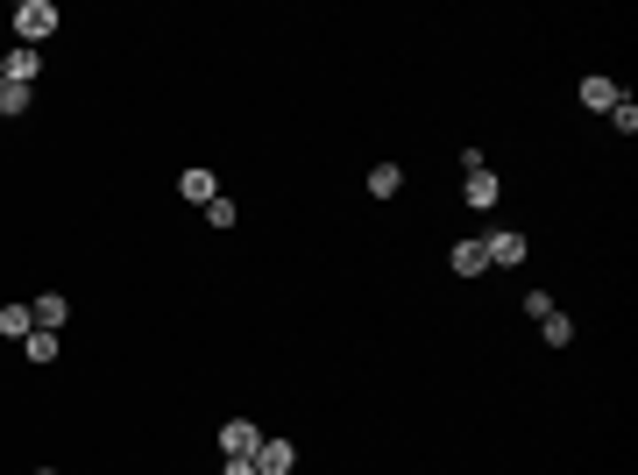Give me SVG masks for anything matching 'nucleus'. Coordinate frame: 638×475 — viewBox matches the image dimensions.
Here are the masks:
<instances>
[{
	"label": "nucleus",
	"mask_w": 638,
	"mask_h": 475,
	"mask_svg": "<svg viewBox=\"0 0 638 475\" xmlns=\"http://www.w3.org/2000/svg\"><path fill=\"white\" fill-rule=\"evenodd\" d=\"M50 36H57V0H22V8H15V43L43 50Z\"/></svg>",
	"instance_id": "f257e3e1"
},
{
	"label": "nucleus",
	"mask_w": 638,
	"mask_h": 475,
	"mask_svg": "<svg viewBox=\"0 0 638 475\" xmlns=\"http://www.w3.org/2000/svg\"><path fill=\"white\" fill-rule=\"evenodd\" d=\"M461 171H468V192H461V199H468V206H475V213H490V206H497V192H504V185H497V171H490V164H483V149H461Z\"/></svg>",
	"instance_id": "f03ea898"
},
{
	"label": "nucleus",
	"mask_w": 638,
	"mask_h": 475,
	"mask_svg": "<svg viewBox=\"0 0 638 475\" xmlns=\"http://www.w3.org/2000/svg\"><path fill=\"white\" fill-rule=\"evenodd\" d=\"M483 256H490L497 270H518V263L532 256V242H525V234H518V227H504V234H490V242H483Z\"/></svg>",
	"instance_id": "7ed1b4c3"
},
{
	"label": "nucleus",
	"mask_w": 638,
	"mask_h": 475,
	"mask_svg": "<svg viewBox=\"0 0 638 475\" xmlns=\"http://www.w3.org/2000/svg\"><path fill=\"white\" fill-rule=\"evenodd\" d=\"M0 71H8V78H15V86H36V78H43V50H29V43H15L8 57H0Z\"/></svg>",
	"instance_id": "20e7f679"
},
{
	"label": "nucleus",
	"mask_w": 638,
	"mask_h": 475,
	"mask_svg": "<svg viewBox=\"0 0 638 475\" xmlns=\"http://www.w3.org/2000/svg\"><path fill=\"white\" fill-rule=\"evenodd\" d=\"M291 468H298V447L291 440H263L256 447V475H291Z\"/></svg>",
	"instance_id": "39448f33"
},
{
	"label": "nucleus",
	"mask_w": 638,
	"mask_h": 475,
	"mask_svg": "<svg viewBox=\"0 0 638 475\" xmlns=\"http://www.w3.org/2000/svg\"><path fill=\"white\" fill-rule=\"evenodd\" d=\"M29 320H36L43 334H64V320H71V305H64L57 291H43V298H29Z\"/></svg>",
	"instance_id": "423d86ee"
},
{
	"label": "nucleus",
	"mask_w": 638,
	"mask_h": 475,
	"mask_svg": "<svg viewBox=\"0 0 638 475\" xmlns=\"http://www.w3.org/2000/svg\"><path fill=\"white\" fill-rule=\"evenodd\" d=\"M256 447H263V433H256L249 419H227V426H220V454H249V461H256Z\"/></svg>",
	"instance_id": "0eeeda50"
},
{
	"label": "nucleus",
	"mask_w": 638,
	"mask_h": 475,
	"mask_svg": "<svg viewBox=\"0 0 638 475\" xmlns=\"http://www.w3.org/2000/svg\"><path fill=\"white\" fill-rule=\"evenodd\" d=\"M178 199H192V206H206V199H220V178H213L206 164H192V171L178 178Z\"/></svg>",
	"instance_id": "6e6552de"
},
{
	"label": "nucleus",
	"mask_w": 638,
	"mask_h": 475,
	"mask_svg": "<svg viewBox=\"0 0 638 475\" xmlns=\"http://www.w3.org/2000/svg\"><path fill=\"white\" fill-rule=\"evenodd\" d=\"M617 100H624V93H617V78H603V71H596V78H582V107H589V114H610Z\"/></svg>",
	"instance_id": "1a4fd4ad"
},
{
	"label": "nucleus",
	"mask_w": 638,
	"mask_h": 475,
	"mask_svg": "<svg viewBox=\"0 0 638 475\" xmlns=\"http://www.w3.org/2000/svg\"><path fill=\"white\" fill-rule=\"evenodd\" d=\"M447 263H454V277H483V270H490L483 242H454V256H447Z\"/></svg>",
	"instance_id": "9d476101"
},
{
	"label": "nucleus",
	"mask_w": 638,
	"mask_h": 475,
	"mask_svg": "<svg viewBox=\"0 0 638 475\" xmlns=\"http://www.w3.org/2000/svg\"><path fill=\"white\" fill-rule=\"evenodd\" d=\"M36 320H29V305H0V341H29Z\"/></svg>",
	"instance_id": "9b49d317"
},
{
	"label": "nucleus",
	"mask_w": 638,
	"mask_h": 475,
	"mask_svg": "<svg viewBox=\"0 0 638 475\" xmlns=\"http://www.w3.org/2000/svg\"><path fill=\"white\" fill-rule=\"evenodd\" d=\"M397 192H405V171H397V164H376V171H369V199H397Z\"/></svg>",
	"instance_id": "f8f14e48"
},
{
	"label": "nucleus",
	"mask_w": 638,
	"mask_h": 475,
	"mask_svg": "<svg viewBox=\"0 0 638 475\" xmlns=\"http://www.w3.org/2000/svg\"><path fill=\"white\" fill-rule=\"evenodd\" d=\"M539 334H546V348H568V341H575V320H568V312H546Z\"/></svg>",
	"instance_id": "ddd939ff"
},
{
	"label": "nucleus",
	"mask_w": 638,
	"mask_h": 475,
	"mask_svg": "<svg viewBox=\"0 0 638 475\" xmlns=\"http://www.w3.org/2000/svg\"><path fill=\"white\" fill-rule=\"evenodd\" d=\"M29 100H36V86H15V78L0 86V114H29Z\"/></svg>",
	"instance_id": "4468645a"
},
{
	"label": "nucleus",
	"mask_w": 638,
	"mask_h": 475,
	"mask_svg": "<svg viewBox=\"0 0 638 475\" xmlns=\"http://www.w3.org/2000/svg\"><path fill=\"white\" fill-rule=\"evenodd\" d=\"M206 220H213V227H220V234H227V227H234V220H242V206H234V199H227V192H220V199H206Z\"/></svg>",
	"instance_id": "2eb2a0df"
},
{
	"label": "nucleus",
	"mask_w": 638,
	"mask_h": 475,
	"mask_svg": "<svg viewBox=\"0 0 638 475\" xmlns=\"http://www.w3.org/2000/svg\"><path fill=\"white\" fill-rule=\"evenodd\" d=\"M610 128H617V135H638V100H617V107H610Z\"/></svg>",
	"instance_id": "dca6fc26"
},
{
	"label": "nucleus",
	"mask_w": 638,
	"mask_h": 475,
	"mask_svg": "<svg viewBox=\"0 0 638 475\" xmlns=\"http://www.w3.org/2000/svg\"><path fill=\"white\" fill-rule=\"evenodd\" d=\"M22 348H29V362H57V334H43V327H36Z\"/></svg>",
	"instance_id": "f3484780"
},
{
	"label": "nucleus",
	"mask_w": 638,
	"mask_h": 475,
	"mask_svg": "<svg viewBox=\"0 0 638 475\" xmlns=\"http://www.w3.org/2000/svg\"><path fill=\"white\" fill-rule=\"evenodd\" d=\"M525 312H532V320H546V312H561V305H553V291H525Z\"/></svg>",
	"instance_id": "a211bd4d"
},
{
	"label": "nucleus",
	"mask_w": 638,
	"mask_h": 475,
	"mask_svg": "<svg viewBox=\"0 0 638 475\" xmlns=\"http://www.w3.org/2000/svg\"><path fill=\"white\" fill-rule=\"evenodd\" d=\"M220 475H256V461L249 454H220Z\"/></svg>",
	"instance_id": "6ab92c4d"
},
{
	"label": "nucleus",
	"mask_w": 638,
	"mask_h": 475,
	"mask_svg": "<svg viewBox=\"0 0 638 475\" xmlns=\"http://www.w3.org/2000/svg\"><path fill=\"white\" fill-rule=\"evenodd\" d=\"M36 475H57V468H36Z\"/></svg>",
	"instance_id": "aec40b11"
},
{
	"label": "nucleus",
	"mask_w": 638,
	"mask_h": 475,
	"mask_svg": "<svg viewBox=\"0 0 638 475\" xmlns=\"http://www.w3.org/2000/svg\"><path fill=\"white\" fill-rule=\"evenodd\" d=\"M0 86H8V71H0Z\"/></svg>",
	"instance_id": "412c9836"
}]
</instances>
